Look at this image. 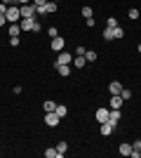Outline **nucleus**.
Segmentation results:
<instances>
[{
    "label": "nucleus",
    "instance_id": "6ab92c4d",
    "mask_svg": "<svg viewBox=\"0 0 141 158\" xmlns=\"http://www.w3.org/2000/svg\"><path fill=\"white\" fill-rule=\"evenodd\" d=\"M120 97L125 99V102H129V99H132V90H129V87H122V90H120Z\"/></svg>",
    "mask_w": 141,
    "mask_h": 158
},
{
    "label": "nucleus",
    "instance_id": "7ed1b4c3",
    "mask_svg": "<svg viewBox=\"0 0 141 158\" xmlns=\"http://www.w3.org/2000/svg\"><path fill=\"white\" fill-rule=\"evenodd\" d=\"M57 10H59V5H57V2H54V0H49V2H47V5L38 7V14H54V12H57Z\"/></svg>",
    "mask_w": 141,
    "mask_h": 158
},
{
    "label": "nucleus",
    "instance_id": "e433bc0d",
    "mask_svg": "<svg viewBox=\"0 0 141 158\" xmlns=\"http://www.w3.org/2000/svg\"><path fill=\"white\" fill-rule=\"evenodd\" d=\"M28 2H31V0H17V5H19V7L21 5H28Z\"/></svg>",
    "mask_w": 141,
    "mask_h": 158
},
{
    "label": "nucleus",
    "instance_id": "393cba45",
    "mask_svg": "<svg viewBox=\"0 0 141 158\" xmlns=\"http://www.w3.org/2000/svg\"><path fill=\"white\" fill-rule=\"evenodd\" d=\"M106 26L108 28H115V26H118V19H115V17H108V19H106Z\"/></svg>",
    "mask_w": 141,
    "mask_h": 158
},
{
    "label": "nucleus",
    "instance_id": "dca6fc26",
    "mask_svg": "<svg viewBox=\"0 0 141 158\" xmlns=\"http://www.w3.org/2000/svg\"><path fill=\"white\" fill-rule=\"evenodd\" d=\"M118 151H120V156H129V153H132V144H129V142H122Z\"/></svg>",
    "mask_w": 141,
    "mask_h": 158
},
{
    "label": "nucleus",
    "instance_id": "bb28decb",
    "mask_svg": "<svg viewBox=\"0 0 141 158\" xmlns=\"http://www.w3.org/2000/svg\"><path fill=\"white\" fill-rule=\"evenodd\" d=\"M47 33H49V38H57V35H59V28H57V26H49V31H47Z\"/></svg>",
    "mask_w": 141,
    "mask_h": 158
},
{
    "label": "nucleus",
    "instance_id": "ddd939ff",
    "mask_svg": "<svg viewBox=\"0 0 141 158\" xmlns=\"http://www.w3.org/2000/svg\"><path fill=\"white\" fill-rule=\"evenodd\" d=\"M120 90H122V83H118V80H113V83L108 85V92L111 94H120Z\"/></svg>",
    "mask_w": 141,
    "mask_h": 158
},
{
    "label": "nucleus",
    "instance_id": "2f4dec72",
    "mask_svg": "<svg viewBox=\"0 0 141 158\" xmlns=\"http://www.w3.org/2000/svg\"><path fill=\"white\" fill-rule=\"evenodd\" d=\"M40 28H42V26H40V21H33V33H38Z\"/></svg>",
    "mask_w": 141,
    "mask_h": 158
},
{
    "label": "nucleus",
    "instance_id": "c756f323",
    "mask_svg": "<svg viewBox=\"0 0 141 158\" xmlns=\"http://www.w3.org/2000/svg\"><path fill=\"white\" fill-rule=\"evenodd\" d=\"M47 2H49V0H33L35 7H42V5H47Z\"/></svg>",
    "mask_w": 141,
    "mask_h": 158
},
{
    "label": "nucleus",
    "instance_id": "9b49d317",
    "mask_svg": "<svg viewBox=\"0 0 141 158\" xmlns=\"http://www.w3.org/2000/svg\"><path fill=\"white\" fill-rule=\"evenodd\" d=\"M122 102H125V99H122L120 94H111V109H120Z\"/></svg>",
    "mask_w": 141,
    "mask_h": 158
},
{
    "label": "nucleus",
    "instance_id": "a211bd4d",
    "mask_svg": "<svg viewBox=\"0 0 141 158\" xmlns=\"http://www.w3.org/2000/svg\"><path fill=\"white\" fill-rule=\"evenodd\" d=\"M54 113H57V116H59V118H64V116H66L68 113V109L64 104H57V109H54Z\"/></svg>",
    "mask_w": 141,
    "mask_h": 158
},
{
    "label": "nucleus",
    "instance_id": "6e6552de",
    "mask_svg": "<svg viewBox=\"0 0 141 158\" xmlns=\"http://www.w3.org/2000/svg\"><path fill=\"white\" fill-rule=\"evenodd\" d=\"M64 45H66V40H64V38H59V35H57V38H52V50H54V52H61V50H64Z\"/></svg>",
    "mask_w": 141,
    "mask_h": 158
},
{
    "label": "nucleus",
    "instance_id": "72a5a7b5",
    "mask_svg": "<svg viewBox=\"0 0 141 158\" xmlns=\"http://www.w3.org/2000/svg\"><path fill=\"white\" fill-rule=\"evenodd\" d=\"M129 156H132V158H141V151H134V149H132V153H129Z\"/></svg>",
    "mask_w": 141,
    "mask_h": 158
},
{
    "label": "nucleus",
    "instance_id": "f257e3e1",
    "mask_svg": "<svg viewBox=\"0 0 141 158\" xmlns=\"http://www.w3.org/2000/svg\"><path fill=\"white\" fill-rule=\"evenodd\" d=\"M21 19H35L38 17V7L33 5V2H28V5H21Z\"/></svg>",
    "mask_w": 141,
    "mask_h": 158
},
{
    "label": "nucleus",
    "instance_id": "412c9836",
    "mask_svg": "<svg viewBox=\"0 0 141 158\" xmlns=\"http://www.w3.org/2000/svg\"><path fill=\"white\" fill-rule=\"evenodd\" d=\"M45 158H59V151H57V146H54V149H45Z\"/></svg>",
    "mask_w": 141,
    "mask_h": 158
},
{
    "label": "nucleus",
    "instance_id": "4be33fe9",
    "mask_svg": "<svg viewBox=\"0 0 141 158\" xmlns=\"http://www.w3.org/2000/svg\"><path fill=\"white\" fill-rule=\"evenodd\" d=\"M80 12H82V17H85V19H92V17H94V12H92V7H82Z\"/></svg>",
    "mask_w": 141,
    "mask_h": 158
},
{
    "label": "nucleus",
    "instance_id": "f704fd0d",
    "mask_svg": "<svg viewBox=\"0 0 141 158\" xmlns=\"http://www.w3.org/2000/svg\"><path fill=\"white\" fill-rule=\"evenodd\" d=\"M5 24H7V17H5V14H0V26H5Z\"/></svg>",
    "mask_w": 141,
    "mask_h": 158
},
{
    "label": "nucleus",
    "instance_id": "2eb2a0df",
    "mask_svg": "<svg viewBox=\"0 0 141 158\" xmlns=\"http://www.w3.org/2000/svg\"><path fill=\"white\" fill-rule=\"evenodd\" d=\"M54 66H57L59 76H71V66H68V64H54Z\"/></svg>",
    "mask_w": 141,
    "mask_h": 158
},
{
    "label": "nucleus",
    "instance_id": "4468645a",
    "mask_svg": "<svg viewBox=\"0 0 141 158\" xmlns=\"http://www.w3.org/2000/svg\"><path fill=\"white\" fill-rule=\"evenodd\" d=\"M85 64H87V59H85L82 54H75V57H73V66H75V69H82Z\"/></svg>",
    "mask_w": 141,
    "mask_h": 158
},
{
    "label": "nucleus",
    "instance_id": "f8f14e48",
    "mask_svg": "<svg viewBox=\"0 0 141 158\" xmlns=\"http://www.w3.org/2000/svg\"><path fill=\"white\" fill-rule=\"evenodd\" d=\"M33 21H35V19H19L21 31H33Z\"/></svg>",
    "mask_w": 141,
    "mask_h": 158
},
{
    "label": "nucleus",
    "instance_id": "473e14b6",
    "mask_svg": "<svg viewBox=\"0 0 141 158\" xmlns=\"http://www.w3.org/2000/svg\"><path fill=\"white\" fill-rule=\"evenodd\" d=\"M5 12H7V5L2 2V0H0V14H5Z\"/></svg>",
    "mask_w": 141,
    "mask_h": 158
},
{
    "label": "nucleus",
    "instance_id": "0eeeda50",
    "mask_svg": "<svg viewBox=\"0 0 141 158\" xmlns=\"http://www.w3.org/2000/svg\"><path fill=\"white\" fill-rule=\"evenodd\" d=\"M94 118L99 120V123H106V120H108V109H106V106H101V109H96V113H94Z\"/></svg>",
    "mask_w": 141,
    "mask_h": 158
},
{
    "label": "nucleus",
    "instance_id": "4c0bfd02",
    "mask_svg": "<svg viewBox=\"0 0 141 158\" xmlns=\"http://www.w3.org/2000/svg\"><path fill=\"white\" fill-rule=\"evenodd\" d=\"M139 54H141V45H139Z\"/></svg>",
    "mask_w": 141,
    "mask_h": 158
},
{
    "label": "nucleus",
    "instance_id": "c9c22d12",
    "mask_svg": "<svg viewBox=\"0 0 141 158\" xmlns=\"http://www.w3.org/2000/svg\"><path fill=\"white\" fill-rule=\"evenodd\" d=\"M2 2H5L7 7H10V5H17V0H2Z\"/></svg>",
    "mask_w": 141,
    "mask_h": 158
},
{
    "label": "nucleus",
    "instance_id": "f03ea898",
    "mask_svg": "<svg viewBox=\"0 0 141 158\" xmlns=\"http://www.w3.org/2000/svg\"><path fill=\"white\" fill-rule=\"evenodd\" d=\"M5 17H7V21H10V24H19L21 10H19L17 5H10V7H7V12H5Z\"/></svg>",
    "mask_w": 141,
    "mask_h": 158
},
{
    "label": "nucleus",
    "instance_id": "1a4fd4ad",
    "mask_svg": "<svg viewBox=\"0 0 141 158\" xmlns=\"http://www.w3.org/2000/svg\"><path fill=\"white\" fill-rule=\"evenodd\" d=\"M71 61H73L71 52H64V50H61V52H59V57H57V64H71Z\"/></svg>",
    "mask_w": 141,
    "mask_h": 158
},
{
    "label": "nucleus",
    "instance_id": "cd10ccee",
    "mask_svg": "<svg viewBox=\"0 0 141 158\" xmlns=\"http://www.w3.org/2000/svg\"><path fill=\"white\" fill-rule=\"evenodd\" d=\"M129 19H139V10H136V7L129 10Z\"/></svg>",
    "mask_w": 141,
    "mask_h": 158
},
{
    "label": "nucleus",
    "instance_id": "c85d7f7f",
    "mask_svg": "<svg viewBox=\"0 0 141 158\" xmlns=\"http://www.w3.org/2000/svg\"><path fill=\"white\" fill-rule=\"evenodd\" d=\"M132 149H134V151H141V139H134V142H132Z\"/></svg>",
    "mask_w": 141,
    "mask_h": 158
},
{
    "label": "nucleus",
    "instance_id": "9d476101",
    "mask_svg": "<svg viewBox=\"0 0 141 158\" xmlns=\"http://www.w3.org/2000/svg\"><path fill=\"white\" fill-rule=\"evenodd\" d=\"M7 33H10V38H19V35H21V26H19V24H10Z\"/></svg>",
    "mask_w": 141,
    "mask_h": 158
},
{
    "label": "nucleus",
    "instance_id": "aec40b11",
    "mask_svg": "<svg viewBox=\"0 0 141 158\" xmlns=\"http://www.w3.org/2000/svg\"><path fill=\"white\" fill-rule=\"evenodd\" d=\"M57 151H59V158H61L64 153L68 151V144H66V142H59V144H57Z\"/></svg>",
    "mask_w": 141,
    "mask_h": 158
},
{
    "label": "nucleus",
    "instance_id": "423d86ee",
    "mask_svg": "<svg viewBox=\"0 0 141 158\" xmlns=\"http://www.w3.org/2000/svg\"><path fill=\"white\" fill-rule=\"evenodd\" d=\"M113 130H115V125L111 123V120L101 123V135H104V137H111V135H113Z\"/></svg>",
    "mask_w": 141,
    "mask_h": 158
},
{
    "label": "nucleus",
    "instance_id": "a878e982",
    "mask_svg": "<svg viewBox=\"0 0 141 158\" xmlns=\"http://www.w3.org/2000/svg\"><path fill=\"white\" fill-rule=\"evenodd\" d=\"M122 35H125V31H122L120 26H115V28H113V40H115V38H122Z\"/></svg>",
    "mask_w": 141,
    "mask_h": 158
},
{
    "label": "nucleus",
    "instance_id": "20e7f679",
    "mask_svg": "<svg viewBox=\"0 0 141 158\" xmlns=\"http://www.w3.org/2000/svg\"><path fill=\"white\" fill-rule=\"evenodd\" d=\"M59 120H61V118H59L54 111H45V123H47L49 127H57V125H59Z\"/></svg>",
    "mask_w": 141,
    "mask_h": 158
},
{
    "label": "nucleus",
    "instance_id": "5701e85b",
    "mask_svg": "<svg viewBox=\"0 0 141 158\" xmlns=\"http://www.w3.org/2000/svg\"><path fill=\"white\" fill-rule=\"evenodd\" d=\"M42 109H45V111H54V109H57V104H54L52 99H47L45 104H42Z\"/></svg>",
    "mask_w": 141,
    "mask_h": 158
},
{
    "label": "nucleus",
    "instance_id": "58836bf2",
    "mask_svg": "<svg viewBox=\"0 0 141 158\" xmlns=\"http://www.w3.org/2000/svg\"><path fill=\"white\" fill-rule=\"evenodd\" d=\"M54 2H57V0H54Z\"/></svg>",
    "mask_w": 141,
    "mask_h": 158
},
{
    "label": "nucleus",
    "instance_id": "b1692460",
    "mask_svg": "<svg viewBox=\"0 0 141 158\" xmlns=\"http://www.w3.org/2000/svg\"><path fill=\"white\" fill-rule=\"evenodd\" d=\"M104 40H113V28H104Z\"/></svg>",
    "mask_w": 141,
    "mask_h": 158
},
{
    "label": "nucleus",
    "instance_id": "f3484780",
    "mask_svg": "<svg viewBox=\"0 0 141 158\" xmlns=\"http://www.w3.org/2000/svg\"><path fill=\"white\" fill-rule=\"evenodd\" d=\"M82 57H85V59H87V61H89V64H92V61H96V59H99V54L94 52V50H87V52L82 54Z\"/></svg>",
    "mask_w": 141,
    "mask_h": 158
},
{
    "label": "nucleus",
    "instance_id": "39448f33",
    "mask_svg": "<svg viewBox=\"0 0 141 158\" xmlns=\"http://www.w3.org/2000/svg\"><path fill=\"white\" fill-rule=\"evenodd\" d=\"M120 118H122L120 109H111V111H108V120H111L113 125H118V123H120Z\"/></svg>",
    "mask_w": 141,
    "mask_h": 158
},
{
    "label": "nucleus",
    "instance_id": "7c9ffc66",
    "mask_svg": "<svg viewBox=\"0 0 141 158\" xmlns=\"http://www.w3.org/2000/svg\"><path fill=\"white\" fill-rule=\"evenodd\" d=\"M85 52H87V50H85L82 45H78V47H75V54H85Z\"/></svg>",
    "mask_w": 141,
    "mask_h": 158
}]
</instances>
